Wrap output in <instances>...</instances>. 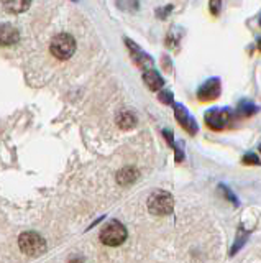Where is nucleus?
<instances>
[{
	"mask_svg": "<svg viewBox=\"0 0 261 263\" xmlns=\"http://www.w3.org/2000/svg\"><path fill=\"white\" fill-rule=\"evenodd\" d=\"M173 107H174V117H176L179 125H181L189 135H192V137L197 135L199 125H197V122H195V119L191 115V112L186 109V105L174 102Z\"/></svg>",
	"mask_w": 261,
	"mask_h": 263,
	"instance_id": "6",
	"label": "nucleus"
},
{
	"mask_svg": "<svg viewBox=\"0 0 261 263\" xmlns=\"http://www.w3.org/2000/svg\"><path fill=\"white\" fill-rule=\"evenodd\" d=\"M117 125L118 128L122 130H132L135 125H136V117H135V114L133 112H130V110H124V112H120L117 115Z\"/></svg>",
	"mask_w": 261,
	"mask_h": 263,
	"instance_id": "13",
	"label": "nucleus"
},
{
	"mask_svg": "<svg viewBox=\"0 0 261 263\" xmlns=\"http://www.w3.org/2000/svg\"><path fill=\"white\" fill-rule=\"evenodd\" d=\"M127 240V229L118 220H110L101 232V242L107 247H118Z\"/></svg>",
	"mask_w": 261,
	"mask_h": 263,
	"instance_id": "4",
	"label": "nucleus"
},
{
	"mask_svg": "<svg viewBox=\"0 0 261 263\" xmlns=\"http://www.w3.org/2000/svg\"><path fill=\"white\" fill-rule=\"evenodd\" d=\"M259 153H261V145H259Z\"/></svg>",
	"mask_w": 261,
	"mask_h": 263,
	"instance_id": "25",
	"label": "nucleus"
},
{
	"mask_svg": "<svg viewBox=\"0 0 261 263\" xmlns=\"http://www.w3.org/2000/svg\"><path fill=\"white\" fill-rule=\"evenodd\" d=\"M179 45H181V30L177 27H173L166 36V46L169 49H173V51H177Z\"/></svg>",
	"mask_w": 261,
	"mask_h": 263,
	"instance_id": "15",
	"label": "nucleus"
},
{
	"mask_svg": "<svg viewBox=\"0 0 261 263\" xmlns=\"http://www.w3.org/2000/svg\"><path fill=\"white\" fill-rule=\"evenodd\" d=\"M140 176V171L133 166H127V168H122L117 173V183L122 186H128V184H133L135 181Z\"/></svg>",
	"mask_w": 261,
	"mask_h": 263,
	"instance_id": "11",
	"label": "nucleus"
},
{
	"mask_svg": "<svg viewBox=\"0 0 261 263\" xmlns=\"http://www.w3.org/2000/svg\"><path fill=\"white\" fill-rule=\"evenodd\" d=\"M236 114L228 109V107H212L204 114V122L206 125L214 132H222L235 123Z\"/></svg>",
	"mask_w": 261,
	"mask_h": 263,
	"instance_id": "1",
	"label": "nucleus"
},
{
	"mask_svg": "<svg viewBox=\"0 0 261 263\" xmlns=\"http://www.w3.org/2000/svg\"><path fill=\"white\" fill-rule=\"evenodd\" d=\"M69 263H83V260H81V258H72Z\"/></svg>",
	"mask_w": 261,
	"mask_h": 263,
	"instance_id": "23",
	"label": "nucleus"
},
{
	"mask_svg": "<svg viewBox=\"0 0 261 263\" xmlns=\"http://www.w3.org/2000/svg\"><path fill=\"white\" fill-rule=\"evenodd\" d=\"M18 247L23 253L30 255V257H39L46 252L45 238L36 232H23L18 237Z\"/></svg>",
	"mask_w": 261,
	"mask_h": 263,
	"instance_id": "3",
	"label": "nucleus"
},
{
	"mask_svg": "<svg viewBox=\"0 0 261 263\" xmlns=\"http://www.w3.org/2000/svg\"><path fill=\"white\" fill-rule=\"evenodd\" d=\"M148 211L154 216H168L174 209V199L168 191L156 189L148 197Z\"/></svg>",
	"mask_w": 261,
	"mask_h": 263,
	"instance_id": "2",
	"label": "nucleus"
},
{
	"mask_svg": "<svg viewBox=\"0 0 261 263\" xmlns=\"http://www.w3.org/2000/svg\"><path fill=\"white\" fill-rule=\"evenodd\" d=\"M125 45L130 51V56H132V60L135 61V64L138 66V68H142L143 71L153 68V58L148 53H145L143 49L135 43V41H132L130 38H125Z\"/></svg>",
	"mask_w": 261,
	"mask_h": 263,
	"instance_id": "8",
	"label": "nucleus"
},
{
	"mask_svg": "<svg viewBox=\"0 0 261 263\" xmlns=\"http://www.w3.org/2000/svg\"><path fill=\"white\" fill-rule=\"evenodd\" d=\"M2 4L9 13H22L31 5V0H2Z\"/></svg>",
	"mask_w": 261,
	"mask_h": 263,
	"instance_id": "14",
	"label": "nucleus"
},
{
	"mask_svg": "<svg viewBox=\"0 0 261 263\" xmlns=\"http://www.w3.org/2000/svg\"><path fill=\"white\" fill-rule=\"evenodd\" d=\"M258 49H259V51H261V38L258 40Z\"/></svg>",
	"mask_w": 261,
	"mask_h": 263,
	"instance_id": "24",
	"label": "nucleus"
},
{
	"mask_svg": "<svg viewBox=\"0 0 261 263\" xmlns=\"http://www.w3.org/2000/svg\"><path fill=\"white\" fill-rule=\"evenodd\" d=\"M220 8H222V0H209V10L214 16L220 13Z\"/></svg>",
	"mask_w": 261,
	"mask_h": 263,
	"instance_id": "18",
	"label": "nucleus"
},
{
	"mask_svg": "<svg viewBox=\"0 0 261 263\" xmlns=\"http://www.w3.org/2000/svg\"><path fill=\"white\" fill-rule=\"evenodd\" d=\"M220 189H222V193L225 194V197H227V199L228 201H230V202H233L235 205H238V201H236V197H235V194L230 191V189H228L225 184H220Z\"/></svg>",
	"mask_w": 261,
	"mask_h": 263,
	"instance_id": "20",
	"label": "nucleus"
},
{
	"mask_svg": "<svg viewBox=\"0 0 261 263\" xmlns=\"http://www.w3.org/2000/svg\"><path fill=\"white\" fill-rule=\"evenodd\" d=\"M174 153H176V163H181L184 160V148H183V143H174Z\"/></svg>",
	"mask_w": 261,
	"mask_h": 263,
	"instance_id": "22",
	"label": "nucleus"
},
{
	"mask_svg": "<svg viewBox=\"0 0 261 263\" xmlns=\"http://www.w3.org/2000/svg\"><path fill=\"white\" fill-rule=\"evenodd\" d=\"M171 10H173V5H166V7H161L156 10V16L161 20H166V16H169Z\"/></svg>",
	"mask_w": 261,
	"mask_h": 263,
	"instance_id": "19",
	"label": "nucleus"
},
{
	"mask_svg": "<svg viewBox=\"0 0 261 263\" xmlns=\"http://www.w3.org/2000/svg\"><path fill=\"white\" fill-rule=\"evenodd\" d=\"M51 54L58 60H69V58L74 54L76 51V40L72 38L68 33H59L56 35L51 41Z\"/></svg>",
	"mask_w": 261,
	"mask_h": 263,
	"instance_id": "5",
	"label": "nucleus"
},
{
	"mask_svg": "<svg viewBox=\"0 0 261 263\" xmlns=\"http://www.w3.org/2000/svg\"><path fill=\"white\" fill-rule=\"evenodd\" d=\"M242 163L243 164H250V166H259L261 164V160L258 158L256 153H247L242 158Z\"/></svg>",
	"mask_w": 261,
	"mask_h": 263,
	"instance_id": "17",
	"label": "nucleus"
},
{
	"mask_svg": "<svg viewBox=\"0 0 261 263\" xmlns=\"http://www.w3.org/2000/svg\"><path fill=\"white\" fill-rule=\"evenodd\" d=\"M158 101L161 104H166V105H173L174 104V94L171 92L169 89H161L159 94H158Z\"/></svg>",
	"mask_w": 261,
	"mask_h": 263,
	"instance_id": "16",
	"label": "nucleus"
},
{
	"mask_svg": "<svg viewBox=\"0 0 261 263\" xmlns=\"http://www.w3.org/2000/svg\"><path fill=\"white\" fill-rule=\"evenodd\" d=\"M258 112H259V107L256 104H253L251 101H245V99L238 102V105H236V110H235V114L238 115V117H247V119L253 117V115H256Z\"/></svg>",
	"mask_w": 261,
	"mask_h": 263,
	"instance_id": "12",
	"label": "nucleus"
},
{
	"mask_svg": "<svg viewBox=\"0 0 261 263\" xmlns=\"http://www.w3.org/2000/svg\"><path fill=\"white\" fill-rule=\"evenodd\" d=\"M143 81L151 90H161L165 87V79H163V76L154 68L143 71Z\"/></svg>",
	"mask_w": 261,
	"mask_h": 263,
	"instance_id": "10",
	"label": "nucleus"
},
{
	"mask_svg": "<svg viewBox=\"0 0 261 263\" xmlns=\"http://www.w3.org/2000/svg\"><path fill=\"white\" fill-rule=\"evenodd\" d=\"M222 94V82L218 78H209L204 84L197 89V99L200 102H212L217 101Z\"/></svg>",
	"mask_w": 261,
	"mask_h": 263,
	"instance_id": "7",
	"label": "nucleus"
},
{
	"mask_svg": "<svg viewBox=\"0 0 261 263\" xmlns=\"http://www.w3.org/2000/svg\"><path fill=\"white\" fill-rule=\"evenodd\" d=\"M20 33L17 27H13L10 23L0 25V46H12L18 41Z\"/></svg>",
	"mask_w": 261,
	"mask_h": 263,
	"instance_id": "9",
	"label": "nucleus"
},
{
	"mask_svg": "<svg viewBox=\"0 0 261 263\" xmlns=\"http://www.w3.org/2000/svg\"><path fill=\"white\" fill-rule=\"evenodd\" d=\"M163 137L166 138V142H168V145H169L171 148L174 146L176 140H174V135H173V130H171V128H165V130H163Z\"/></svg>",
	"mask_w": 261,
	"mask_h": 263,
	"instance_id": "21",
	"label": "nucleus"
}]
</instances>
